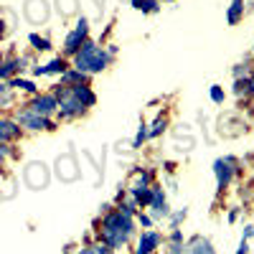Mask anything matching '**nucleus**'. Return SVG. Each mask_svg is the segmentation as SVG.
Segmentation results:
<instances>
[{"mask_svg": "<svg viewBox=\"0 0 254 254\" xmlns=\"http://www.w3.org/2000/svg\"><path fill=\"white\" fill-rule=\"evenodd\" d=\"M132 231L135 229H132L130 216L122 214V211H115V214H110L107 219H104V224H102V239H104L107 247L117 249V247H122L127 239L132 237Z\"/></svg>", "mask_w": 254, "mask_h": 254, "instance_id": "f257e3e1", "label": "nucleus"}, {"mask_svg": "<svg viewBox=\"0 0 254 254\" xmlns=\"http://www.w3.org/2000/svg\"><path fill=\"white\" fill-rule=\"evenodd\" d=\"M107 61H110V56L104 54V49L97 46L94 41H84L81 51L74 54V66H76L79 71H84V74H97V71H102L104 66H107Z\"/></svg>", "mask_w": 254, "mask_h": 254, "instance_id": "f03ea898", "label": "nucleus"}, {"mask_svg": "<svg viewBox=\"0 0 254 254\" xmlns=\"http://www.w3.org/2000/svg\"><path fill=\"white\" fill-rule=\"evenodd\" d=\"M56 102H59V110H61V117H64V120L79 117L84 110H87V107H84V104L76 99V94H74V89H71V87H66V89H59Z\"/></svg>", "mask_w": 254, "mask_h": 254, "instance_id": "7ed1b4c3", "label": "nucleus"}, {"mask_svg": "<svg viewBox=\"0 0 254 254\" xmlns=\"http://www.w3.org/2000/svg\"><path fill=\"white\" fill-rule=\"evenodd\" d=\"M87 33H89L87 18H81L79 23H76V28H74V33H69L66 44H64V51H66V54H76V51H79V46L84 44V41H87Z\"/></svg>", "mask_w": 254, "mask_h": 254, "instance_id": "20e7f679", "label": "nucleus"}, {"mask_svg": "<svg viewBox=\"0 0 254 254\" xmlns=\"http://www.w3.org/2000/svg\"><path fill=\"white\" fill-rule=\"evenodd\" d=\"M56 107H59L56 97L44 94V97H36V99H33V104H31V110H28V112H33V115H38V117H49Z\"/></svg>", "mask_w": 254, "mask_h": 254, "instance_id": "39448f33", "label": "nucleus"}, {"mask_svg": "<svg viewBox=\"0 0 254 254\" xmlns=\"http://www.w3.org/2000/svg\"><path fill=\"white\" fill-rule=\"evenodd\" d=\"M18 122L23 125V127H31V130H54V125L46 120V117H38L33 112H23V115H18Z\"/></svg>", "mask_w": 254, "mask_h": 254, "instance_id": "423d86ee", "label": "nucleus"}, {"mask_svg": "<svg viewBox=\"0 0 254 254\" xmlns=\"http://www.w3.org/2000/svg\"><path fill=\"white\" fill-rule=\"evenodd\" d=\"M214 173H216V183H219V188H226L229 181H231V173H234V168H231V160H216V163H214Z\"/></svg>", "mask_w": 254, "mask_h": 254, "instance_id": "0eeeda50", "label": "nucleus"}, {"mask_svg": "<svg viewBox=\"0 0 254 254\" xmlns=\"http://www.w3.org/2000/svg\"><path fill=\"white\" fill-rule=\"evenodd\" d=\"M158 244H160V237L155 234V231H145V234L140 237V242H137L135 254H153Z\"/></svg>", "mask_w": 254, "mask_h": 254, "instance_id": "6e6552de", "label": "nucleus"}, {"mask_svg": "<svg viewBox=\"0 0 254 254\" xmlns=\"http://www.w3.org/2000/svg\"><path fill=\"white\" fill-rule=\"evenodd\" d=\"M64 71H66V61H64V59H54L49 66H38L33 74L36 76H44V74H64Z\"/></svg>", "mask_w": 254, "mask_h": 254, "instance_id": "1a4fd4ad", "label": "nucleus"}, {"mask_svg": "<svg viewBox=\"0 0 254 254\" xmlns=\"http://www.w3.org/2000/svg\"><path fill=\"white\" fill-rule=\"evenodd\" d=\"M71 89H74L76 99L84 104V107H92V104L97 102V97H94V92H92L89 87H81V84H76V87H71Z\"/></svg>", "mask_w": 254, "mask_h": 254, "instance_id": "9d476101", "label": "nucleus"}, {"mask_svg": "<svg viewBox=\"0 0 254 254\" xmlns=\"http://www.w3.org/2000/svg\"><path fill=\"white\" fill-rule=\"evenodd\" d=\"M20 127H15V122H8V120H0V142H8L13 137H18Z\"/></svg>", "mask_w": 254, "mask_h": 254, "instance_id": "9b49d317", "label": "nucleus"}, {"mask_svg": "<svg viewBox=\"0 0 254 254\" xmlns=\"http://www.w3.org/2000/svg\"><path fill=\"white\" fill-rule=\"evenodd\" d=\"M61 81H64V84H76V81L81 84V81H87V74L79 71V69H76V71H64V74H61Z\"/></svg>", "mask_w": 254, "mask_h": 254, "instance_id": "f8f14e48", "label": "nucleus"}, {"mask_svg": "<svg viewBox=\"0 0 254 254\" xmlns=\"http://www.w3.org/2000/svg\"><path fill=\"white\" fill-rule=\"evenodd\" d=\"M242 3H244V0H234V3H231V8H229V15H226V18H229V23H231V26L239 23V18H242V8H244Z\"/></svg>", "mask_w": 254, "mask_h": 254, "instance_id": "ddd939ff", "label": "nucleus"}, {"mask_svg": "<svg viewBox=\"0 0 254 254\" xmlns=\"http://www.w3.org/2000/svg\"><path fill=\"white\" fill-rule=\"evenodd\" d=\"M132 8L150 13V10H158V3H153V0H132Z\"/></svg>", "mask_w": 254, "mask_h": 254, "instance_id": "4468645a", "label": "nucleus"}, {"mask_svg": "<svg viewBox=\"0 0 254 254\" xmlns=\"http://www.w3.org/2000/svg\"><path fill=\"white\" fill-rule=\"evenodd\" d=\"M188 254H214V249H211V244H208V242L196 239V247H193V249H188Z\"/></svg>", "mask_w": 254, "mask_h": 254, "instance_id": "2eb2a0df", "label": "nucleus"}, {"mask_svg": "<svg viewBox=\"0 0 254 254\" xmlns=\"http://www.w3.org/2000/svg\"><path fill=\"white\" fill-rule=\"evenodd\" d=\"M10 87H15V89H26V92H36V84L28 81V79H13V81H10Z\"/></svg>", "mask_w": 254, "mask_h": 254, "instance_id": "dca6fc26", "label": "nucleus"}, {"mask_svg": "<svg viewBox=\"0 0 254 254\" xmlns=\"http://www.w3.org/2000/svg\"><path fill=\"white\" fill-rule=\"evenodd\" d=\"M31 44H33L38 51H49V49H51L49 41H46V38H41V36H36V33H31Z\"/></svg>", "mask_w": 254, "mask_h": 254, "instance_id": "f3484780", "label": "nucleus"}, {"mask_svg": "<svg viewBox=\"0 0 254 254\" xmlns=\"http://www.w3.org/2000/svg\"><path fill=\"white\" fill-rule=\"evenodd\" d=\"M18 69V61H8V64H3V66H0V79H5L8 74H13Z\"/></svg>", "mask_w": 254, "mask_h": 254, "instance_id": "a211bd4d", "label": "nucleus"}, {"mask_svg": "<svg viewBox=\"0 0 254 254\" xmlns=\"http://www.w3.org/2000/svg\"><path fill=\"white\" fill-rule=\"evenodd\" d=\"M211 99H214L216 104L224 102V92H221V87H211Z\"/></svg>", "mask_w": 254, "mask_h": 254, "instance_id": "6ab92c4d", "label": "nucleus"}, {"mask_svg": "<svg viewBox=\"0 0 254 254\" xmlns=\"http://www.w3.org/2000/svg\"><path fill=\"white\" fill-rule=\"evenodd\" d=\"M163 127H165V122H163V120H158V122L153 125V130H147V137H155V135H160Z\"/></svg>", "mask_w": 254, "mask_h": 254, "instance_id": "aec40b11", "label": "nucleus"}, {"mask_svg": "<svg viewBox=\"0 0 254 254\" xmlns=\"http://www.w3.org/2000/svg\"><path fill=\"white\" fill-rule=\"evenodd\" d=\"M145 137H147V130H145V127H140V130H137V137H135V142H132V147H140Z\"/></svg>", "mask_w": 254, "mask_h": 254, "instance_id": "412c9836", "label": "nucleus"}, {"mask_svg": "<svg viewBox=\"0 0 254 254\" xmlns=\"http://www.w3.org/2000/svg\"><path fill=\"white\" fill-rule=\"evenodd\" d=\"M10 99V92H8V87H3V84H0V102H8Z\"/></svg>", "mask_w": 254, "mask_h": 254, "instance_id": "4be33fe9", "label": "nucleus"}, {"mask_svg": "<svg viewBox=\"0 0 254 254\" xmlns=\"http://www.w3.org/2000/svg\"><path fill=\"white\" fill-rule=\"evenodd\" d=\"M247 89H249L247 81H237V94H242V92H247Z\"/></svg>", "mask_w": 254, "mask_h": 254, "instance_id": "5701e85b", "label": "nucleus"}, {"mask_svg": "<svg viewBox=\"0 0 254 254\" xmlns=\"http://www.w3.org/2000/svg\"><path fill=\"white\" fill-rule=\"evenodd\" d=\"M94 254H112V252H110V247H102L99 244V247H94Z\"/></svg>", "mask_w": 254, "mask_h": 254, "instance_id": "b1692460", "label": "nucleus"}, {"mask_svg": "<svg viewBox=\"0 0 254 254\" xmlns=\"http://www.w3.org/2000/svg\"><path fill=\"white\" fill-rule=\"evenodd\" d=\"M140 224H142V226H153L150 216H142V214H140Z\"/></svg>", "mask_w": 254, "mask_h": 254, "instance_id": "393cba45", "label": "nucleus"}, {"mask_svg": "<svg viewBox=\"0 0 254 254\" xmlns=\"http://www.w3.org/2000/svg\"><path fill=\"white\" fill-rule=\"evenodd\" d=\"M81 254H94V249H84Z\"/></svg>", "mask_w": 254, "mask_h": 254, "instance_id": "a878e982", "label": "nucleus"}, {"mask_svg": "<svg viewBox=\"0 0 254 254\" xmlns=\"http://www.w3.org/2000/svg\"><path fill=\"white\" fill-rule=\"evenodd\" d=\"M249 89H252V92H254V79H252V81H249Z\"/></svg>", "mask_w": 254, "mask_h": 254, "instance_id": "bb28decb", "label": "nucleus"}, {"mask_svg": "<svg viewBox=\"0 0 254 254\" xmlns=\"http://www.w3.org/2000/svg\"><path fill=\"white\" fill-rule=\"evenodd\" d=\"M168 3H171V0H168Z\"/></svg>", "mask_w": 254, "mask_h": 254, "instance_id": "cd10ccee", "label": "nucleus"}]
</instances>
